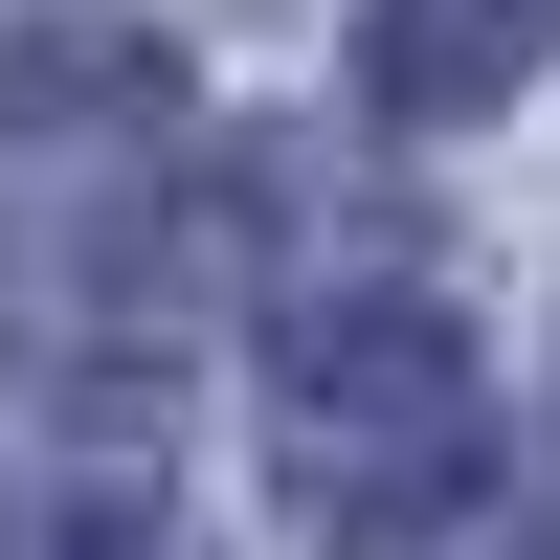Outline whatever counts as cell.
<instances>
[{
	"label": "cell",
	"mask_w": 560,
	"mask_h": 560,
	"mask_svg": "<svg viewBox=\"0 0 560 560\" xmlns=\"http://www.w3.org/2000/svg\"><path fill=\"white\" fill-rule=\"evenodd\" d=\"M269 471L337 538H427L493 471V359L448 292H292L269 314Z\"/></svg>",
	"instance_id": "cell-1"
},
{
	"label": "cell",
	"mask_w": 560,
	"mask_h": 560,
	"mask_svg": "<svg viewBox=\"0 0 560 560\" xmlns=\"http://www.w3.org/2000/svg\"><path fill=\"white\" fill-rule=\"evenodd\" d=\"M560 68V0H359V113L382 135H471Z\"/></svg>",
	"instance_id": "cell-2"
},
{
	"label": "cell",
	"mask_w": 560,
	"mask_h": 560,
	"mask_svg": "<svg viewBox=\"0 0 560 560\" xmlns=\"http://www.w3.org/2000/svg\"><path fill=\"white\" fill-rule=\"evenodd\" d=\"M158 135H179V45H135V23L0 45V158H158Z\"/></svg>",
	"instance_id": "cell-3"
},
{
	"label": "cell",
	"mask_w": 560,
	"mask_h": 560,
	"mask_svg": "<svg viewBox=\"0 0 560 560\" xmlns=\"http://www.w3.org/2000/svg\"><path fill=\"white\" fill-rule=\"evenodd\" d=\"M68 560H202V538H158V516H90V538H68Z\"/></svg>",
	"instance_id": "cell-4"
}]
</instances>
